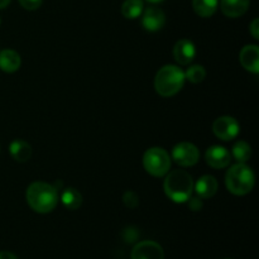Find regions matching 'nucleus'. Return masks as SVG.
Returning <instances> with one entry per match:
<instances>
[{
  "mask_svg": "<svg viewBox=\"0 0 259 259\" xmlns=\"http://www.w3.org/2000/svg\"><path fill=\"white\" fill-rule=\"evenodd\" d=\"M0 24H2V19H0Z\"/></svg>",
  "mask_w": 259,
  "mask_h": 259,
  "instance_id": "obj_29",
  "label": "nucleus"
},
{
  "mask_svg": "<svg viewBox=\"0 0 259 259\" xmlns=\"http://www.w3.org/2000/svg\"><path fill=\"white\" fill-rule=\"evenodd\" d=\"M9 152L10 156L13 157V159H15L17 162H28L32 157V147L29 143H27L25 141L22 139H15L10 143L9 146Z\"/></svg>",
  "mask_w": 259,
  "mask_h": 259,
  "instance_id": "obj_16",
  "label": "nucleus"
},
{
  "mask_svg": "<svg viewBox=\"0 0 259 259\" xmlns=\"http://www.w3.org/2000/svg\"><path fill=\"white\" fill-rule=\"evenodd\" d=\"M43 0H19L20 5L27 10H37L42 5Z\"/></svg>",
  "mask_w": 259,
  "mask_h": 259,
  "instance_id": "obj_23",
  "label": "nucleus"
},
{
  "mask_svg": "<svg viewBox=\"0 0 259 259\" xmlns=\"http://www.w3.org/2000/svg\"><path fill=\"white\" fill-rule=\"evenodd\" d=\"M255 184L254 172L245 163H237L228 169L225 175V185L229 192L237 196L249 194Z\"/></svg>",
  "mask_w": 259,
  "mask_h": 259,
  "instance_id": "obj_4",
  "label": "nucleus"
},
{
  "mask_svg": "<svg viewBox=\"0 0 259 259\" xmlns=\"http://www.w3.org/2000/svg\"><path fill=\"white\" fill-rule=\"evenodd\" d=\"M166 24V15L163 10L156 7L147 8L143 12L142 25L148 32H158Z\"/></svg>",
  "mask_w": 259,
  "mask_h": 259,
  "instance_id": "obj_10",
  "label": "nucleus"
},
{
  "mask_svg": "<svg viewBox=\"0 0 259 259\" xmlns=\"http://www.w3.org/2000/svg\"><path fill=\"white\" fill-rule=\"evenodd\" d=\"M146 2L152 3V4H158V3H162L163 0H146Z\"/></svg>",
  "mask_w": 259,
  "mask_h": 259,
  "instance_id": "obj_28",
  "label": "nucleus"
},
{
  "mask_svg": "<svg viewBox=\"0 0 259 259\" xmlns=\"http://www.w3.org/2000/svg\"><path fill=\"white\" fill-rule=\"evenodd\" d=\"M22 60L17 51L4 50L0 52V70L7 73H13L19 70Z\"/></svg>",
  "mask_w": 259,
  "mask_h": 259,
  "instance_id": "obj_15",
  "label": "nucleus"
},
{
  "mask_svg": "<svg viewBox=\"0 0 259 259\" xmlns=\"http://www.w3.org/2000/svg\"><path fill=\"white\" fill-rule=\"evenodd\" d=\"M250 0H220V9L229 18H238L245 14Z\"/></svg>",
  "mask_w": 259,
  "mask_h": 259,
  "instance_id": "obj_14",
  "label": "nucleus"
},
{
  "mask_svg": "<svg viewBox=\"0 0 259 259\" xmlns=\"http://www.w3.org/2000/svg\"><path fill=\"white\" fill-rule=\"evenodd\" d=\"M218 0H192L195 13L202 18H209L217 12Z\"/></svg>",
  "mask_w": 259,
  "mask_h": 259,
  "instance_id": "obj_18",
  "label": "nucleus"
},
{
  "mask_svg": "<svg viewBox=\"0 0 259 259\" xmlns=\"http://www.w3.org/2000/svg\"><path fill=\"white\" fill-rule=\"evenodd\" d=\"M233 157L238 161V163H245L252 157V148L244 141H238L232 148Z\"/></svg>",
  "mask_w": 259,
  "mask_h": 259,
  "instance_id": "obj_20",
  "label": "nucleus"
},
{
  "mask_svg": "<svg viewBox=\"0 0 259 259\" xmlns=\"http://www.w3.org/2000/svg\"><path fill=\"white\" fill-rule=\"evenodd\" d=\"M25 199L33 211L47 214L57 206L58 190L47 182H33L28 186Z\"/></svg>",
  "mask_w": 259,
  "mask_h": 259,
  "instance_id": "obj_1",
  "label": "nucleus"
},
{
  "mask_svg": "<svg viewBox=\"0 0 259 259\" xmlns=\"http://www.w3.org/2000/svg\"><path fill=\"white\" fill-rule=\"evenodd\" d=\"M172 159L181 167H192L199 162L200 152L195 144L182 142L172 149Z\"/></svg>",
  "mask_w": 259,
  "mask_h": 259,
  "instance_id": "obj_6",
  "label": "nucleus"
},
{
  "mask_svg": "<svg viewBox=\"0 0 259 259\" xmlns=\"http://www.w3.org/2000/svg\"><path fill=\"white\" fill-rule=\"evenodd\" d=\"M206 77V70L201 65H194L187 68L185 72V78L192 83H200Z\"/></svg>",
  "mask_w": 259,
  "mask_h": 259,
  "instance_id": "obj_21",
  "label": "nucleus"
},
{
  "mask_svg": "<svg viewBox=\"0 0 259 259\" xmlns=\"http://www.w3.org/2000/svg\"><path fill=\"white\" fill-rule=\"evenodd\" d=\"M196 56V47L190 39H180L174 47V57L180 65L186 66L194 61Z\"/></svg>",
  "mask_w": 259,
  "mask_h": 259,
  "instance_id": "obj_12",
  "label": "nucleus"
},
{
  "mask_svg": "<svg viewBox=\"0 0 259 259\" xmlns=\"http://www.w3.org/2000/svg\"><path fill=\"white\" fill-rule=\"evenodd\" d=\"M144 169L153 177H163L171 168V157L166 149L152 147L143 156Z\"/></svg>",
  "mask_w": 259,
  "mask_h": 259,
  "instance_id": "obj_5",
  "label": "nucleus"
},
{
  "mask_svg": "<svg viewBox=\"0 0 259 259\" xmlns=\"http://www.w3.org/2000/svg\"><path fill=\"white\" fill-rule=\"evenodd\" d=\"M218 186V180L214 176L205 175L197 180L196 184H194V190L201 199H211L217 194Z\"/></svg>",
  "mask_w": 259,
  "mask_h": 259,
  "instance_id": "obj_13",
  "label": "nucleus"
},
{
  "mask_svg": "<svg viewBox=\"0 0 259 259\" xmlns=\"http://www.w3.org/2000/svg\"><path fill=\"white\" fill-rule=\"evenodd\" d=\"M123 201L124 204H125L128 207H131V209H134V207L138 206L139 204L138 196H137L136 192L133 191H126L123 196Z\"/></svg>",
  "mask_w": 259,
  "mask_h": 259,
  "instance_id": "obj_22",
  "label": "nucleus"
},
{
  "mask_svg": "<svg viewBox=\"0 0 259 259\" xmlns=\"http://www.w3.org/2000/svg\"><path fill=\"white\" fill-rule=\"evenodd\" d=\"M212 132L219 139L224 142L233 141L240 132V125L233 116L224 115L218 118L212 124Z\"/></svg>",
  "mask_w": 259,
  "mask_h": 259,
  "instance_id": "obj_7",
  "label": "nucleus"
},
{
  "mask_svg": "<svg viewBox=\"0 0 259 259\" xmlns=\"http://www.w3.org/2000/svg\"><path fill=\"white\" fill-rule=\"evenodd\" d=\"M164 194L176 204H184L191 197L194 191V180L189 172L175 169L167 174L163 184Z\"/></svg>",
  "mask_w": 259,
  "mask_h": 259,
  "instance_id": "obj_2",
  "label": "nucleus"
},
{
  "mask_svg": "<svg viewBox=\"0 0 259 259\" xmlns=\"http://www.w3.org/2000/svg\"><path fill=\"white\" fill-rule=\"evenodd\" d=\"M249 32H250V34L253 35V38H254V39H259V19L258 18H255V19L250 23Z\"/></svg>",
  "mask_w": 259,
  "mask_h": 259,
  "instance_id": "obj_25",
  "label": "nucleus"
},
{
  "mask_svg": "<svg viewBox=\"0 0 259 259\" xmlns=\"http://www.w3.org/2000/svg\"><path fill=\"white\" fill-rule=\"evenodd\" d=\"M131 257L132 259H163L164 253L158 243L144 240L133 248Z\"/></svg>",
  "mask_w": 259,
  "mask_h": 259,
  "instance_id": "obj_8",
  "label": "nucleus"
},
{
  "mask_svg": "<svg viewBox=\"0 0 259 259\" xmlns=\"http://www.w3.org/2000/svg\"><path fill=\"white\" fill-rule=\"evenodd\" d=\"M61 201H62V204L67 209L77 210L81 206V204H82V195L80 194L78 190L73 189V187H67V189L62 191Z\"/></svg>",
  "mask_w": 259,
  "mask_h": 259,
  "instance_id": "obj_17",
  "label": "nucleus"
},
{
  "mask_svg": "<svg viewBox=\"0 0 259 259\" xmlns=\"http://www.w3.org/2000/svg\"><path fill=\"white\" fill-rule=\"evenodd\" d=\"M0 259H19L10 252H0Z\"/></svg>",
  "mask_w": 259,
  "mask_h": 259,
  "instance_id": "obj_26",
  "label": "nucleus"
},
{
  "mask_svg": "<svg viewBox=\"0 0 259 259\" xmlns=\"http://www.w3.org/2000/svg\"><path fill=\"white\" fill-rule=\"evenodd\" d=\"M143 0H125L121 5V14L126 19H137L143 13Z\"/></svg>",
  "mask_w": 259,
  "mask_h": 259,
  "instance_id": "obj_19",
  "label": "nucleus"
},
{
  "mask_svg": "<svg viewBox=\"0 0 259 259\" xmlns=\"http://www.w3.org/2000/svg\"><path fill=\"white\" fill-rule=\"evenodd\" d=\"M189 207L192 210V211H200V210L204 207V202H202L201 197H190L189 200Z\"/></svg>",
  "mask_w": 259,
  "mask_h": 259,
  "instance_id": "obj_24",
  "label": "nucleus"
},
{
  "mask_svg": "<svg viewBox=\"0 0 259 259\" xmlns=\"http://www.w3.org/2000/svg\"><path fill=\"white\" fill-rule=\"evenodd\" d=\"M185 72L175 65H166L159 68L154 78V89L163 98L175 96L185 85Z\"/></svg>",
  "mask_w": 259,
  "mask_h": 259,
  "instance_id": "obj_3",
  "label": "nucleus"
},
{
  "mask_svg": "<svg viewBox=\"0 0 259 259\" xmlns=\"http://www.w3.org/2000/svg\"><path fill=\"white\" fill-rule=\"evenodd\" d=\"M205 161L212 168L222 169L229 166L230 161H232V154L225 147L212 146L207 148L206 153H205Z\"/></svg>",
  "mask_w": 259,
  "mask_h": 259,
  "instance_id": "obj_9",
  "label": "nucleus"
},
{
  "mask_svg": "<svg viewBox=\"0 0 259 259\" xmlns=\"http://www.w3.org/2000/svg\"><path fill=\"white\" fill-rule=\"evenodd\" d=\"M10 4V0H0V9H4Z\"/></svg>",
  "mask_w": 259,
  "mask_h": 259,
  "instance_id": "obj_27",
  "label": "nucleus"
},
{
  "mask_svg": "<svg viewBox=\"0 0 259 259\" xmlns=\"http://www.w3.org/2000/svg\"><path fill=\"white\" fill-rule=\"evenodd\" d=\"M239 61L243 67L252 73H259V47L255 45H247L239 53Z\"/></svg>",
  "mask_w": 259,
  "mask_h": 259,
  "instance_id": "obj_11",
  "label": "nucleus"
}]
</instances>
